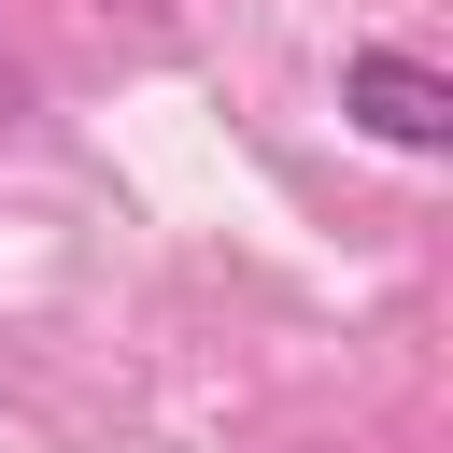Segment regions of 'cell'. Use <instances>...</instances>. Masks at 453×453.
I'll use <instances>...</instances> for the list:
<instances>
[{"instance_id": "cell-1", "label": "cell", "mask_w": 453, "mask_h": 453, "mask_svg": "<svg viewBox=\"0 0 453 453\" xmlns=\"http://www.w3.org/2000/svg\"><path fill=\"white\" fill-rule=\"evenodd\" d=\"M340 113H354L368 142H396V156H439V142H453V85H439L411 42H354V57H340Z\"/></svg>"}]
</instances>
